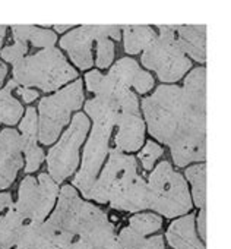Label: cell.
<instances>
[{
    "label": "cell",
    "mask_w": 231,
    "mask_h": 249,
    "mask_svg": "<svg viewBox=\"0 0 231 249\" xmlns=\"http://www.w3.org/2000/svg\"><path fill=\"white\" fill-rule=\"evenodd\" d=\"M92 41L94 37L91 34L89 25H83L65 36L60 40V47L67 50L69 56L78 68L88 69L92 66Z\"/></svg>",
    "instance_id": "13"
},
{
    "label": "cell",
    "mask_w": 231,
    "mask_h": 249,
    "mask_svg": "<svg viewBox=\"0 0 231 249\" xmlns=\"http://www.w3.org/2000/svg\"><path fill=\"white\" fill-rule=\"evenodd\" d=\"M148 186L152 192L151 207L165 217H177L192 210L189 188L183 176L173 170L168 161H161L149 175Z\"/></svg>",
    "instance_id": "3"
},
{
    "label": "cell",
    "mask_w": 231,
    "mask_h": 249,
    "mask_svg": "<svg viewBox=\"0 0 231 249\" xmlns=\"http://www.w3.org/2000/svg\"><path fill=\"white\" fill-rule=\"evenodd\" d=\"M18 94L24 98L25 103H31V101H34L38 97L37 91L35 89H31V88H19L18 89Z\"/></svg>",
    "instance_id": "36"
},
{
    "label": "cell",
    "mask_w": 231,
    "mask_h": 249,
    "mask_svg": "<svg viewBox=\"0 0 231 249\" xmlns=\"http://www.w3.org/2000/svg\"><path fill=\"white\" fill-rule=\"evenodd\" d=\"M16 249H24V248H16Z\"/></svg>",
    "instance_id": "40"
},
{
    "label": "cell",
    "mask_w": 231,
    "mask_h": 249,
    "mask_svg": "<svg viewBox=\"0 0 231 249\" xmlns=\"http://www.w3.org/2000/svg\"><path fill=\"white\" fill-rule=\"evenodd\" d=\"M138 176L136 173V161L132 156L123 154V151L113 148L110 151V159L98 180L94 182L92 188L86 194V199H92L95 202H108L110 195L129 183L132 179Z\"/></svg>",
    "instance_id": "9"
},
{
    "label": "cell",
    "mask_w": 231,
    "mask_h": 249,
    "mask_svg": "<svg viewBox=\"0 0 231 249\" xmlns=\"http://www.w3.org/2000/svg\"><path fill=\"white\" fill-rule=\"evenodd\" d=\"M25 157H27L25 159V172L33 173L41 166V163L44 160V151L35 145V147L25 151Z\"/></svg>",
    "instance_id": "33"
},
{
    "label": "cell",
    "mask_w": 231,
    "mask_h": 249,
    "mask_svg": "<svg viewBox=\"0 0 231 249\" xmlns=\"http://www.w3.org/2000/svg\"><path fill=\"white\" fill-rule=\"evenodd\" d=\"M114 57V44L110 38H102L97 41V65L104 69L110 66Z\"/></svg>",
    "instance_id": "28"
},
{
    "label": "cell",
    "mask_w": 231,
    "mask_h": 249,
    "mask_svg": "<svg viewBox=\"0 0 231 249\" xmlns=\"http://www.w3.org/2000/svg\"><path fill=\"white\" fill-rule=\"evenodd\" d=\"M24 221L25 220L16 211L15 204L0 214V249H9L16 245Z\"/></svg>",
    "instance_id": "18"
},
{
    "label": "cell",
    "mask_w": 231,
    "mask_h": 249,
    "mask_svg": "<svg viewBox=\"0 0 231 249\" xmlns=\"http://www.w3.org/2000/svg\"><path fill=\"white\" fill-rule=\"evenodd\" d=\"M27 40H31V43H33L35 47L50 49V47H53L54 43H56V34H54L53 31H50V30H41V28L31 27Z\"/></svg>",
    "instance_id": "27"
},
{
    "label": "cell",
    "mask_w": 231,
    "mask_h": 249,
    "mask_svg": "<svg viewBox=\"0 0 231 249\" xmlns=\"http://www.w3.org/2000/svg\"><path fill=\"white\" fill-rule=\"evenodd\" d=\"M111 208L136 213L151 207L152 202V192L141 176H136L129 183L123 185L122 188L116 189L108 199Z\"/></svg>",
    "instance_id": "10"
},
{
    "label": "cell",
    "mask_w": 231,
    "mask_h": 249,
    "mask_svg": "<svg viewBox=\"0 0 231 249\" xmlns=\"http://www.w3.org/2000/svg\"><path fill=\"white\" fill-rule=\"evenodd\" d=\"M76 71L56 47L24 57L14 65V81L16 84L25 85V88L35 85L46 92L57 89L60 85L76 78Z\"/></svg>",
    "instance_id": "1"
},
{
    "label": "cell",
    "mask_w": 231,
    "mask_h": 249,
    "mask_svg": "<svg viewBox=\"0 0 231 249\" xmlns=\"http://www.w3.org/2000/svg\"><path fill=\"white\" fill-rule=\"evenodd\" d=\"M165 239L174 249H205L195 233V217L192 214L173 221Z\"/></svg>",
    "instance_id": "16"
},
{
    "label": "cell",
    "mask_w": 231,
    "mask_h": 249,
    "mask_svg": "<svg viewBox=\"0 0 231 249\" xmlns=\"http://www.w3.org/2000/svg\"><path fill=\"white\" fill-rule=\"evenodd\" d=\"M57 194V183L50 178V175L41 173L38 180L28 176L21 182L15 208L24 220L41 223L50 214Z\"/></svg>",
    "instance_id": "7"
},
{
    "label": "cell",
    "mask_w": 231,
    "mask_h": 249,
    "mask_svg": "<svg viewBox=\"0 0 231 249\" xmlns=\"http://www.w3.org/2000/svg\"><path fill=\"white\" fill-rule=\"evenodd\" d=\"M176 41L184 54L196 62L206 59V28L205 25H176Z\"/></svg>",
    "instance_id": "15"
},
{
    "label": "cell",
    "mask_w": 231,
    "mask_h": 249,
    "mask_svg": "<svg viewBox=\"0 0 231 249\" xmlns=\"http://www.w3.org/2000/svg\"><path fill=\"white\" fill-rule=\"evenodd\" d=\"M85 82H86L88 89L91 92L97 94V97L114 98L119 101V106H120L122 98L131 91V88L122 85L114 78H111L110 75H102L98 71H92V72L86 73Z\"/></svg>",
    "instance_id": "17"
},
{
    "label": "cell",
    "mask_w": 231,
    "mask_h": 249,
    "mask_svg": "<svg viewBox=\"0 0 231 249\" xmlns=\"http://www.w3.org/2000/svg\"><path fill=\"white\" fill-rule=\"evenodd\" d=\"M198 229L202 239H206V210L202 208L198 217Z\"/></svg>",
    "instance_id": "35"
},
{
    "label": "cell",
    "mask_w": 231,
    "mask_h": 249,
    "mask_svg": "<svg viewBox=\"0 0 231 249\" xmlns=\"http://www.w3.org/2000/svg\"><path fill=\"white\" fill-rule=\"evenodd\" d=\"M125 50L131 54H136L145 50L155 38V31L148 25H126L123 27Z\"/></svg>",
    "instance_id": "19"
},
{
    "label": "cell",
    "mask_w": 231,
    "mask_h": 249,
    "mask_svg": "<svg viewBox=\"0 0 231 249\" xmlns=\"http://www.w3.org/2000/svg\"><path fill=\"white\" fill-rule=\"evenodd\" d=\"M136 249H164V237L154 236L149 239H144V242Z\"/></svg>",
    "instance_id": "34"
},
{
    "label": "cell",
    "mask_w": 231,
    "mask_h": 249,
    "mask_svg": "<svg viewBox=\"0 0 231 249\" xmlns=\"http://www.w3.org/2000/svg\"><path fill=\"white\" fill-rule=\"evenodd\" d=\"M163 226V220L161 217H158L157 214H136L129 220V227L133 229L136 233H139L141 236H147L151 234L157 230H160Z\"/></svg>",
    "instance_id": "24"
},
{
    "label": "cell",
    "mask_w": 231,
    "mask_h": 249,
    "mask_svg": "<svg viewBox=\"0 0 231 249\" xmlns=\"http://www.w3.org/2000/svg\"><path fill=\"white\" fill-rule=\"evenodd\" d=\"M22 140L21 135L14 129H5L0 132V156L21 154Z\"/></svg>",
    "instance_id": "26"
},
{
    "label": "cell",
    "mask_w": 231,
    "mask_h": 249,
    "mask_svg": "<svg viewBox=\"0 0 231 249\" xmlns=\"http://www.w3.org/2000/svg\"><path fill=\"white\" fill-rule=\"evenodd\" d=\"M142 110L149 134L157 141L170 145L184 113L182 88L176 85H160L151 97L142 100Z\"/></svg>",
    "instance_id": "2"
},
{
    "label": "cell",
    "mask_w": 231,
    "mask_h": 249,
    "mask_svg": "<svg viewBox=\"0 0 231 249\" xmlns=\"http://www.w3.org/2000/svg\"><path fill=\"white\" fill-rule=\"evenodd\" d=\"M21 140H22V153L37 145V111L34 107H30L25 113L24 120L21 122Z\"/></svg>",
    "instance_id": "23"
},
{
    "label": "cell",
    "mask_w": 231,
    "mask_h": 249,
    "mask_svg": "<svg viewBox=\"0 0 231 249\" xmlns=\"http://www.w3.org/2000/svg\"><path fill=\"white\" fill-rule=\"evenodd\" d=\"M41 229H43V221H28L27 224L24 223L16 246L18 248H24V249H34V246L37 245V242L41 237Z\"/></svg>",
    "instance_id": "25"
},
{
    "label": "cell",
    "mask_w": 231,
    "mask_h": 249,
    "mask_svg": "<svg viewBox=\"0 0 231 249\" xmlns=\"http://www.w3.org/2000/svg\"><path fill=\"white\" fill-rule=\"evenodd\" d=\"M6 33V27L5 25H0V38H2Z\"/></svg>",
    "instance_id": "39"
},
{
    "label": "cell",
    "mask_w": 231,
    "mask_h": 249,
    "mask_svg": "<svg viewBox=\"0 0 231 249\" xmlns=\"http://www.w3.org/2000/svg\"><path fill=\"white\" fill-rule=\"evenodd\" d=\"M54 27H56V31H59V33H63V31L69 30L72 25H54Z\"/></svg>",
    "instance_id": "38"
},
{
    "label": "cell",
    "mask_w": 231,
    "mask_h": 249,
    "mask_svg": "<svg viewBox=\"0 0 231 249\" xmlns=\"http://www.w3.org/2000/svg\"><path fill=\"white\" fill-rule=\"evenodd\" d=\"M94 123V131L91 132V137L83 150L82 167L73 179V186L78 188L83 196H86L97 179L99 167L107 156L108 140L114 126V123L110 120H98Z\"/></svg>",
    "instance_id": "8"
},
{
    "label": "cell",
    "mask_w": 231,
    "mask_h": 249,
    "mask_svg": "<svg viewBox=\"0 0 231 249\" xmlns=\"http://www.w3.org/2000/svg\"><path fill=\"white\" fill-rule=\"evenodd\" d=\"M83 207V201L78 196L73 186H63L60 191L59 202L54 213L50 215L49 223L59 231H65L76 237L78 220Z\"/></svg>",
    "instance_id": "11"
},
{
    "label": "cell",
    "mask_w": 231,
    "mask_h": 249,
    "mask_svg": "<svg viewBox=\"0 0 231 249\" xmlns=\"http://www.w3.org/2000/svg\"><path fill=\"white\" fill-rule=\"evenodd\" d=\"M108 75L128 88L135 87L141 94L148 92L154 87V78L148 72L142 71L133 59H122L111 68Z\"/></svg>",
    "instance_id": "14"
},
{
    "label": "cell",
    "mask_w": 231,
    "mask_h": 249,
    "mask_svg": "<svg viewBox=\"0 0 231 249\" xmlns=\"http://www.w3.org/2000/svg\"><path fill=\"white\" fill-rule=\"evenodd\" d=\"M88 129H89V120L86 119V116L83 113L75 114L69 129L63 134L59 144L50 150L47 166H49L50 178L56 183H60L65 179H67L78 167L79 163L78 151L86 137Z\"/></svg>",
    "instance_id": "6"
},
{
    "label": "cell",
    "mask_w": 231,
    "mask_h": 249,
    "mask_svg": "<svg viewBox=\"0 0 231 249\" xmlns=\"http://www.w3.org/2000/svg\"><path fill=\"white\" fill-rule=\"evenodd\" d=\"M142 63L163 82L179 81L192 66L176 41V25H160V36L145 49Z\"/></svg>",
    "instance_id": "4"
},
{
    "label": "cell",
    "mask_w": 231,
    "mask_h": 249,
    "mask_svg": "<svg viewBox=\"0 0 231 249\" xmlns=\"http://www.w3.org/2000/svg\"><path fill=\"white\" fill-rule=\"evenodd\" d=\"M117 126L119 132L116 135V148L126 153L139 150L145 132V124L139 114V110L120 111Z\"/></svg>",
    "instance_id": "12"
},
{
    "label": "cell",
    "mask_w": 231,
    "mask_h": 249,
    "mask_svg": "<svg viewBox=\"0 0 231 249\" xmlns=\"http://www.w3.org/2000/svg\"><path fill=\"white\" fill-rule=\"evenodd\" d=\"M91 34L94 40H102V38H120V27L117 25H89Z\"/></svg>",
    "instance_id": "32"
},
{
    "label": "cell",
    "mask_w": 231,
    "mask_h": 249,
    "mask_svg": "<svg viewBox=\"0 0 231 249\" xmlns=\"http://www.w3.org/2000/svg\"><path fill=\"white\" fill-rule=\"evenodd\" d=\"M186 178L192 183V194L196 207L205 208L206 205V166L196 164L186 170Z\"/></svg>",
    "instance_id": "21"
},
{
    "label": "cell",
    "mask_w": 231,
    "mask_h": 249,
    "mask_svg": "<svg viewBox=\"0 0 231 249\" xmlns=\"http://www.w3.org/2000/svg\"><path fill=\"white\" fill-rule=\"evenodd\" d=\"M161 156H163V148H161L158 144H155V142H152V141H148L147 145L144 147V150L141 151L139 159H141V161H142L144 169H145V170H149V169H152L154 163H155Z\"/></svg>",
    "instance_id": "29"
},
{
    "label": "cell",
    "mask_w": 231,
    "mask_h": 249,
    "mask_svg": "<svg viewBox=\"0 0 231 249\" xmlns=\"http://www.w3.org/2000/svg\"><path fill=\"white\" fill-rule=\"evenodd\" d=\"M28 50V46L25 41H16L14 46H8L5 47L3 50H0L2 53V59L6 60V62H11V63H18L19 60L24 59L25 53Z\"/></svg>",
    "instance_id": "30"
},
{
    "label": "cell",
    "mask_w": 231,
    "mask_h": 249,
    "mask_svg": "<svg viewBox=\"0 0 231 249\" xmlns=\"http://www.w3.org/2000/svg\"><path fill=\"white\" fill-rule=\"evenodd\" d=\"M83 103V89L82 81H76L72 85H67L62 91L56 92L51 97H46L38 104L40 111V128L38 138L41 144H53L65 124L70 120V113L79 108Z\"/></svg>",
    "instance_id": "5"
},
{
    "label": "cell",
    "mask_w": 231,
    "mask_h": 249,
    "mask_svg": "<svg viewBox=\"0 0 231 249\" xmlns=\"http://www.w3.org/2000/svg\"><path fill=\"white\" fill-rule=\"evenodd\" d=\"M24 166L21 154L0 156V191L11 186L16 178L18 170Z\"/></svg>",
    "instance_id": "22"
},
{
    "label": "cell",
    "mask_w": 231,
    "mask_h": 249,
    "mask_svg": "<svg viewBox=\"0 0 231 249\" xmlns=\"http://www.w3.org/2000/svg\"><path fill=\"white\" fill-rule=\"evenodd\" d=\"M16 85L18 84L12 79L2 91H0V122L8 123V124H15L24 113L21 103L15 100L11 94L12 89L16 88Z\"/></svg>",
    "instance_id": "20"
},
{
    "label": "cell",
    "mask_w": 231,
    "mask_h": 249,
    "mask_svg": "<svg viewBox=\"0 0 231 249\" xmlns=\"http://www.w3.org/2000/svg\"><path fill=\"white\" fill-rule=\"evenodd\" d=\"M0 49H2V38H0ZM6 72H8V69H6V66L0 62V85H2V81L5 79V76H6Z\"/></svg>",
    "instance_id": "37"
},
{
    "label": "cell",
    "mask_w": 231,
    "mask_h": 249,
    "mask_svg": "<svg viewBox=\"0 0 231 249\" xmlns=\"http://www.w3.org/2000/svg\"><path fill=\"white\" fill-rule=\"evenodd\" d=\"M117 239V242L120 243V246L123 249H136L142 242H144V236H141L139 233H136L133 229L131 227H125L120 234L116 237Z\"/></svg>",
    "instance_id": "31"
}]
</instances>
